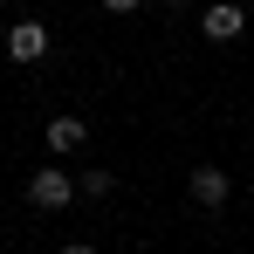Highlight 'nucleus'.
I'll return each instance as SVG.
<instances>
[{
    "label": "nucleus",
    "mask_w": 254,
    "mask_h": 254,
    "mask_svg": "<svg viewBox=\"0 0 254 254\" xmlns=\"http://www.w3.org/2000/svg\"><path fill=\"white\" fill-rule=\"evenodd\" d=\"M69 199H76V179H69L62 165H42L35 179H28V206H42V213H62Z\"/></svg>",
    "instance_id": "1"
},
{
    "label": "nucleus",
    "mask_w": 254,
    "mask_h": 254,
    "mask_svg": "<svg viewBox=\"0 0 254 254\" xmlns=\"http://www.w3.org/2000/svg\"><path fill=\"white\" fill-rule=\"evenodd\" d=\"M48 55V28L42 21H14L7 28V62H42Z\"/></svg>",
    "instance_id": "2"
},
{
    "label": "nucleus",
    "mask_w": 254,
    "mask_h": 254,
    "mask_svg": "<svg viewBox=\"0 0 254 254\" xmlns=\"http://www.w3.org/2000/svg\"><path fill=\"white\" fill-rule=\"evenodd\" d=\"M83 144H89V124H83V117H69V110L48 117V151H55V158H69V151H83Z\"/></svg>",
    "instance_id": "3"
},
{
    "label": "nucleus",
    "mask_w": 254,
    "mask_h": 254,
    "mask_svg": "<svg viewBox=\"0 0 254 254\" xmlns=\"http://www.w3.org/2000/svg\"><path fill=\"white\" fill-rule=\"evenodd\" d=\"M199 28H206V42H234V35L248 28V14H241L234 0H220V7H206V14H199Z\"/></svg>",
    "instance_id": "4"
},
{
    "label": "nucleus",
    "mask_w": 254,
    "mask_h": 254,
    "mask_svg": "<svg viewBox=\"0 0 254 254\" xmlns=\"http://www.w3.org/2000/svg\"><path fill=\"white\" fill-rule=\"evenodd\" d=\"M227 192H234V179L220 165H192V199L199 206H227Z\"/></svg>",
    "instance_id": "5"
},
{
    "label": "nucleus",
    "mask_w": 254,
    "mask_h": 254,
    "mask_svg": "<svg viewBox=\"0 0 254 254\" xmlns=\"http://www.w3.org/2000/svg\"><path fill=\"white\" fill-rule=\"evenodd\" d=\"M76 192H89V199H110V172H103V165H89L83 179H76Z\"/></svg>",
    "instance_id": "6"
},
{
    "label": "nucleus",
    "mask_w": 254,
    "mask_h": 254,
    "mask_svg": "<svg viewBox=\"0 0 254 254\" xmlns=\"http://www.w3.org/2000/svg\"><path fill=\"white\" fill-rule=\"evenodd\" d=\"M62 254H96V248H83V241H76V248H62Z\"/></svg>",
    "instance_id": "7"
}]
</instances>
